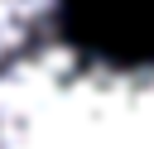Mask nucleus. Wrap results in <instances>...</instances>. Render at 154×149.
Returning a JSON list of instances; mask_svg holds the SVG:
<instances>
[{"label":"nucleus","mask_w":154,"mask_h":149,"mask_svg":"<svg viewBox=\"0 0 154 149\" xmlns=\"http://www.w3.org/2000/svg\"><path fill=\"white\" fill-rule=\"evenodd\" d=\"M0 149H154V62L34 53L0 77Z\"/></svg>","instance_id":"nucleus-1"},{"label":"nucleus","mask_w":154,"mask_h":149,"mask_svg":"<svg viewBox=\"0 0 154 149\" xmlns=\"http://www.w3.org/2000/svg\"><path fill=\"white\" fill-rule=\"evenodd\" d=\"M63 0H0V77L34 53L63 43Z\"/></svg>","instance_id":"nucleus-2"}]
</instances>
